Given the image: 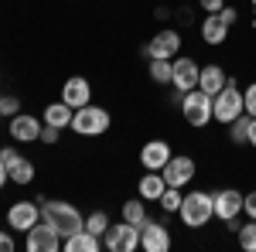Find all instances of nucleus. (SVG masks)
I'll list each match as a JSON object with an SVG mask.
<instances>
[{
    "label": "nucleus",
    "instance_id": "13",
    "mask_svg": "<svg viewBox=\"0 0 256 252\" xmlns=\"http://www.w3.org/2000/svg\"><path fill=\"white\" fill-rule=\"evenodd\" d=\"M62 102H68L72 109L89 106V102H92V85H89V78H82V75L65 78V85H62Z\"/></svg>",
    "mask_w": 256,
    "mask_h": 252
},
{
    "label": "nucleus",
    "instance_id": "36",
    "mask_svg": "<svg viewBox=\"0 0 256 252\" xmlns=\"http://www.w3.org/2000/svg\"><path fill=\"white\" fill-rule=\"evenodd\" d=\"M218 17H222V20H226V24H229V27H232V24H236V17H239V14H236V7H222V10H218Z\"/></svg>",
    "mask_w": 256,
    "mask_h": 252
},
{
    "label": "nucleus",
    "instance_id": "38",
    "mask_svg": "<svg viewBox=\"0 0 256 252\" xmlns=\"http://www.w3.org/2000/svg\"><path fill=\"white\" fill-rule=\"evenodd\" d=\"M7 181H10V171H7V167H4V164H0V188H4V184H7Z\"/></svg>",
    "mask_w": 256,
    "mask_h": 252
},
{
    "label": "nucleus",
    "instance_id": "37",
    "mask_svg": "<svg viewBox=\"0 0 256 252\" xmlns=\"http://www.w3.org/2000/svg\"><path fill=\"white\" fill-rule=\"evenodd\" d=\"M246 143H250V147H256V116L250 119V136H246Z\"/></svg>",
    "mask_w": 256,
    "mask_h": 252
},
{
    "label": "nucleus",
    "instance_id": "20",
    "mask_svg": "<svg viewBox=\"0 0 256 252\" xmlns=\"http://www.w3.org/2000/svg\"><path fill=\"white\" fill-rule=\"evenodd\" d=\"M62 249L65 252H96L99 249V235H92L89 229H79L76 235H68V239L62 242Z\"/></svg>",
    "mask_w": 256,
    "mask_h": 252
},
{
    "label": "nucleus",
    "instance_id": "24",
    "mask_svg": "<svg viewBox=\"0 0 256 252\" xmlns=\"http://www.w3.org/2000/svg\"><path fill=\"white\" fill-rule=\"evenodd\" d=\"M10 181H14V184H31V181H34V164H31L28 157H20L18 164L10 167Z\"/></svg>",
    "mask_w": 256,
    "mask_h": 252
},
{
    "label": "nucleus",
    "instance_id": "19",
    "mask_svg": "<svg viewBox=\"0 0 256 252\" xmlns=\"http://www.w3.org/2000/svg\"><path fill=\"white\" fill-rule=\"evenodd\" d=\"M202 38H205V44H222V41L229 38V24L218 14H208V17L202 20Z\"/></svg>",
    "mask_w": 256,
    "mask_h": 252
},
{
    "label": "nucleus",
    "instance_id": "34",
    "mask_svg": "<svg viewBox=\"0 0 256 252\" xmlns=\"http://www.w3.org/2000/svg\"><path fill=\"white\" fill-rule=\"evenodd\" d=\"M198 7H202V10H208V14H218V10L226 7V0H198Z\"/></svg>",
    "mask_w": 256,
    "mask_h": 252
},
{
    "label": "nucleus",
    "instance_id": "11",
    "mask_svg": "<svg viewBox=\"0 0 256 252\" xmlns=\"http://www.w3.org/2000/svg\"><path fill=\"white\" fill-rule=\"evenodd\" d=\"M198 75H202V68H198L195 58H184V55H178L174 58V85L178 96H184V92H192V89H198Z\"/></svg>",
    "mask_w": 256,
    "mask_h": 252
},
{
    "label": "nucleus",
    "instance_id": "40",
    "mask_svg": "<svg viewBox=\"0 0 256 252\" xmlns=\"http://www.w3.org/2000/svg\"><path fill=\"white\" fill-rule=\"evenodd\" d=\"M0 119H4V116H0Z\"/></svg>",
    "mask_w": 256,
    "mask_h": 252
},
{
    "label": "nucleus",
    "instance_id": "26",
    "mask_svg": "<svg viewBox=\"0 0 256 252\" xmlns=\"http://www.w3.org/2000/svg\"><path fill=\"white\" fill-rule=\"evenodd\" d=\"M181 201H184L181 188H164V194H160V208L164 212H181Z\"/></svg>",
    "mask_w": 256,
    "mask_h": 252
},
{
    "label": "nucleus",
    "instance_id": "2",
    "mask_svg": "<svg viewBox=\"0 0 256 252\" xmlns=\"http://www.w3.org/2000/svg\"><path fill=\"white\" fill-rule=\"evenodd\" d=\"M181 222L188 225V229H205V222L208 218H216V198L208 191H192L184 194V201H181Z\"/></svg>",
    "mask_w": 256,
    "mask_h": 252
},
{
    "label": "nucleus",
    "instance_id": "25",
    "mask_svg": "<svg viewBox=\"0 0 256 252\" xmlns=\"http://www.w3.org/2000/svg\"><path fill=\"white\" fill-rule=\"evenodd\" d=\"M250 113H246V116H236L232 119V123H229V136H232V143H239V147H242V143H246V136H250Z\"/></svg>",
    "mask_w": 256,
    "mask_h": 252
},
{
    "label": "nucleus",
    "instance_id": "22",
    "mask_svg": "<svg viewBox=\"0 0 256 252\" xmlns=\"http://www.w3.org/2000/svg\"><path fill=\"white\" fill-rule=\"evenodd\" d=\"M147 72H150V82L171 85V82H174V58H154L147 65Z\"/></svg>",
    "mask_w": 256,
    "mask_h": 252
},
{
    "label": "nucleus",
    "instance_id": "4",
    "mask_svg": "<svg viewBox=\"0 0 256 252\" xmlns=\"http://www.w3.org/2000/svg\"><path fill=\"white\" fill-rule=\"evenodd\" d=\"M110 113L102 109V106H82V109H76V116H72V130L79 136H102L106 130H110Z\"/></svg>",
    "mask_w": 256,
    "mask_h": 252
},
{
    "label": "nucleus",
    "instance_id": "27",
    "mask_svg": "<svg viewBox=\"0 0 256 252\" xmlns=\"http://www.w3.org/2000/svg\"><path fill=\"white\" fill-rule=\"evenodd\" d=\"M110 225H113V222H110V215H106V212H92L89 218H86V229H89L92 235H106Z\"/></svg>",
    "mask_w": 256,
    "mask_h": 252
},
{
    "label": "nucleus",
    "instance_id": "23",
    "mask_svg": "<svg viewBox=\"0 0 256 252\" xmlns=\"http://www.w3.org/2000/svg\"><path fill=\"white\" fill-rule=\"evenodd\" d=\"M123 218H126L130 225L144 229V222H147V205H144V198H140V201H123Z\"/></svg>",
    "mask_w": 256,
    "mask_h": 252
},
{
    "label": "nucleus",
    "instance_id": "18",
    "mask_svg": "<svg viewBox=\"0 0 256 252\" xmlns=\"http://www.w3.org/2000/svg\"><path fill=\"white\" fill-rule=\"evenodd\" d=\"M164 188H168V181H164V174H160V171L144 174V177H140V184H137V191H140V198H144V201H160Z\"/></svg>",
    "mask_w": 256,
    "mask_h": 252
},
{
    "label": "nucleus",
    "instance_id": "21",
    "mask_svg": "<svg viewBox=\"0 0 256 252\" xmlns=\"http://www.w3.org/2000/svg\"><path fill=\"white\" fill-rule=\"evenodd\" d=\"M72 116H76V109L68 106V102H52L48 109H44V123H52V126H58V130H65V126H72Z\"/></svg>",
    "mask_w": 256,
    "mask_h": 252
},
{
    "label": "nucleus",
    "instance_id": "3",
    "mask_svg": "<svg viewBox=\"0 0 256 252\" xmlns=\"http://www.w3.org/2000/svg\"><path fill=\"white\" fill-rule=\"evenodd\" d=\"M242 113H246V99H242V92L236 89V78H229L226 89L212 96V119H218V123L229 126V123L236 116H242Z\"/></svg>",
    "mask_w": 256,
    "mask_h": 252
},
{
    "label": "nucleus",
    "instance_id": "1",
    "mask_svg": "<svg viewBox=\"0 0 256 252\" xmlns=\"http://www.w3.org/2000/svg\"><path fill=\"white\" fill-rule=\"evenodd\" d=\"M41 218H44L48 225H55L62 239H68V235L79 232V229H86V218H82L79 208L68 205V201H44V205H41Z\"/></svg>",
    "mask_w": 256,
    "mask_h": 252
},
{
    "label": "nucleus",
    "instance_id": "6",
    "mask_svg": "<svg viewBox=\"0 0 256 252\" xmlns=\"http://www.w3.org/2000/svg\"><path fill=\"white\" fill-rule=\"evenodd\" d=\"M24 235H28V242H24L28 252H58L62 242H65V239L58 235V229H55V225H48L44 218H41L38 225H31Z\"/></svg>",
    "mask_w": 256,
    "mask_h": 252
},
{
    "label": "nucleus",
    "instance_id": "16",
    "mask_svg": "<svg viewBox=\"0 0 256 252\" xmlns=\"http://www.w3.org/2000/svg\"><path fill=\"white\" fill-rule=\"evenodd\" d=\"M212 198H216V218H222V222H232V218H239V215H242V198H246L242 191H236V188H226V191H216Z\"/></svg>",
    "mask_w": 256,
    "mask_h": 252
},
{
    "label": "nucleus",
    "instance_id": "35",
    "mask_svg": "<svg viewBox=\"0 0 256 252\" xmlns=\"http://www.w3.org/2000/svg\"><path fill=\"white\" fill-rule=\"evenodd\" d=\"M0 252H14V232H0Z\"/></svg>",
    "mask_w": 256,
    "mask_h": 252
},
{
    "label": "nucleus",
    "instance_id": "12",
    "mask_svg": "<svg viewBox=\"0 0 256 252\" xmlns=\"http://www.w3.org/2000/svg\"><path fill=\"white\" fill-rule=\"evenodd\" d=\"M140 249L144 252H168L171 249V232L160 225V222H144V229H140Z\"/></svg>",
    "mask_w": 256,
    "mask_h": 252
},
{
    "label": "nucleus",
    "instance_id": "9",
    "mask_svg": "<svg viewBox=\"0 0 256 252\" xmlns=\"http://www.w3.org/2000/svg\"><path fill=\"white\" fill-rule=\"evenodd\" d=\"M38 222H41V205H34V201H14L7 208V229L10 232H28Z\"/></svg>",
    "mask_w": 256,
    "mask_h": 252
},
{
    "label": "nucleus",
    "instance_id": "29",
    "mask_svg": "<svg viewBox=\"0 0 256 252\" xmlns=\"http://www.w3.org/2000/svg\"><path fill=\"white\" fill-rule=\"evenodd\" d=\"M20 113V99L18 96H0V116L4 119H14Z\"/></svg>",
    "mask_w": 256,
    "mask_h": 252
},
{
    "label": "nucleus",
    "instance_id": "7",
    "mask_svg": "<svg viewBox=\"0 0 256 252\" xmlns=\"http://www.w3.org/2000/svg\"><path fill=\"white\" fill-rule=\"evenodd\" d=\"M106 249L110 252H134V249H140V229L130 225L126 218H123L120 225H110V229H106Z\"/></svg>",
    "mask_w": 256,
    "mask_h": 252
},
{
    "label": "nucleus",
    "instance_id": "15",
    "mask_svg": "<svg viewBox=\"0 0 256 252\" xmlns=\"http://www.w3.org/2000/svg\"><path fill=\"white\" fill-rule=\"evenodd\" d=\"M171 157H174V150H171L168 140H147L144 150H140V164H144L147 171H164V164H168Z\"/></svg>",
    "mask_w": 256,
    "mask_h": 252
},
{
    "label": "nucleus",
    "instance_id": "32",
    "mask_svg": "<svg viewBox=\"0 0 256 252\" xmlns=\"http://www.w3.org/2000/svg\"><path fill=\"white\" fill-rule=\"evenodd\" d=\"M242 99H246V113H250V116H256V82L246 89V92H242Z\"/></svg>",
    "mask_w": 256,
    "mask_h": 252
},
{
    "label": "nucleus",
    "instance_id": "39",
    "mask_svg": "<svg viewBox=\"0 0 256 252\" xmlns=\"http://www.w3.org/2000/svg\"><path fill=\"white\" fill-rule=\"evenodd\" d=\"M250 3H253V10H256V0H250Z\"/></svg>",
    "mask_w": 256,
    "mask_h": 252
},
{
    "label": "nucleus",
    "instance_id": "8",
    "mask_svg": "<svg viewBox=\"0 0 256 252\" xmlns=\"http://www.w3.org/2000/svg\"><path fill=\"white\" fill-rule=\"evenodd\" d=\"M178 51H181V34H178L174 27H164L158 31L154 38L147 41V48H144V55L154 61V58H178Z\"/></svg>",
    "mask_w": 256,
    "mask_h": 252
},
{
    "label": "nucleus",
    "instance_id": "14",
    "mask_svg": "<svg viewBox=\"0 0 256 252\" xmlns=\"http://www.w3.org/2000/svg\"><path fill=\"white\" fill-rule=\"evenodd\" d=\"M41 126H44V119L28 116V113H18V116L10 119V140H18V143H38L41 140Z\"/></svg>",
    "mask_w": 256,
    "mask_h": 252
},
{
    "label": "nucleus",
    "instance_id": "17",
    "mask_svg": "<svg viewBox=\"0 0 256 252\" xmlns=\"http://www.w3.org/2000/svg\"><path fill=\"white\" fill-rule=\"evenodd\" d=\"M226 82H229V75L222 72V65H205L202 75H198V89L208 92V96H216V92L226 89Z\"/></svg>",
    "mask_w": 256,
    "mask_h": 252
},
{
    "label": "nucleus",
    "instance_id": "10",
    "mask_svg": "<svg viewBox=\"0 0 256 252\" xmlns=\"http://www.w3.org/2000/svg\"><path fill=\"white\" fill-rule=\"evenodd\" d=\"M164 181H168V188H184V184H192V177H195V160L184 154L171 157L168 164H164Z\"/></svg>",
    "mask_w": 256,
    "mask_h": 252
},
{
    "label": "nucleus",
    "instance_id": "28",
    "mask_svg": "<svg viewBox=\"0 0 256 252\" xmlns=\"http://www.w3.org/2000/svg\"><path fill=\"white\" fill-rule=\"evenodd\" d=\"M239 246L246 252H256V222L250 218L246 225H239Z\"/></svg>",
    "mask_w": 256,
    "mask_h": 252
},
{
    "label": "nucleus",
    "instance_id": "30",
    "mask_svg": "<svg viewBox=\"0 0 256 252\" xmlns=\"http://www.w3.org/2000/svg\"><path fill=\"white\" fill-rule=\"evenodd\" d=\"M18 160H20L18 147H0V164H4V167H7V171H10V167H14V164H18Z\"/></svg>",
    "mask_w": 256,
    "mask_h": 252
},
{
    "label": "nucleus",
    "instance_id": "31",
    "mask_svg": "<svg viewBox=\"0 0 256 252\" xmlns=\"http://www.w3.org/2000/svg\"><path fill=\"white\" fill-rule=\"evenodd\" d=\"M58 136H62L58 126H52V123H44V126H41V143H58Z\"/></svg>",
    "mask_w": 256,
    "mask_h": 252
},
{
    "label": "nucleus",
    "instance_id": "33",
    "mask_svg": "<svg viewBox=\"0 0 256 252\" xmlns=\"http://www.w3.org/2000/svg\"><path fill=\"white\" fill-rule=\"evenodd\" d=\"M242 212H246V215L256 222V191H250L246 198H242Z\"/></svg>",
    "mask_w": 256,
    "mask_h": 252
},
{
    "label": "nucleus",
    "instance_id": "5",
    "mask_svg": "<svg viewBox=\"0 0 256 252\" xmlns=\"http://www.w3.org/2000/svg\"><path fill=\"white\" fill-rule=\"evenodd\" d=\"M181 113L188 119V126H208L212 123V96L208 92H202V89H192V92H184L181 96Z\"/></svg>",
    "mask_w": 256,
    "mask_h": 252
}]
</instances>
